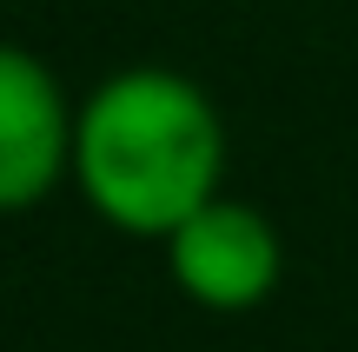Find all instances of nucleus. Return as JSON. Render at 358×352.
<instances>
[{
  "label": "nucleus",
  "instance_id": "f257e3e1",
  "mask_svg": "<svg viewBox=\"0 0 358 352\" xmlns=\"http://www.w3.org/2000/svg\"><path fill=\"white\" fill-rule=\"evenodd\" d=\"M226 180V120L179 66H120L73 113V186L113 233L166 239Z\"/></svg>",
  "mask_w": 358,
  "mask_h": 352
},
{
  "label": "nucleus",
  "instance_id": "f03ea898",
  "mask_svg": "<svg viewBox=\"0 0 358 352\" xmlns=\"http://www.w3.org/2000/svg\"><path fill=\"white\" fill-rule=\"evenodd\" d=\"M166 246V279L186 293L199 313H259L285 279V239L259 206L219 193L199 206Z\"/></svg>",
  "mask_w": 358,
  "mask_h": 352
},
{
  "label": "nucleus",
  "instance_id": "7ed1b4c3",
  "mask_svg": "<svg viewBox=\"0 0 358 352\" xmlns=\"http://www.w3.org/2000/svg\"><path fill=\"white\" fill-rule=\"evenodd\" d=\"M73 113L60 73L0 40V213H27L73 180Z\"/></svg>",
  "mask_w": 358,
  "mask_h": 352
}]
</instances>
